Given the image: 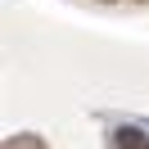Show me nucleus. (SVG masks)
I'll use <instances>...</instances> for the list:
<instances>
[{
    "mask_svg": "<svg viewBox=\"0 0 149 149\" xmlns=\"http://www.w3.org/2000/svg\"><path fill=\"white\" fill-rule=\"evenodd\" d=\"M118 149H149V145H145V136H140L136 127H122L118 131Z\"/></svg>",
    "mask_w": 149,
    "mask_h": 149,
    "instance_id": "nucleus-1",
    "label": "nucleus"
},
{
    "mask_svg": "<svg viewBox=\"0 0 149 149\" xmlns=\"http://www.w3.org/2000/svg\"><path fill=\"white\" fill-rule=\"evenodd\" d=\"M5 149H45V145H41V140H27V136H18V140H9Z\"/></svg>",
    "mask_w": 149,
    "mask_h": 149,
    "instance_id": "nucleus-2",
    "label": "nucleus"
}]
</instances>
